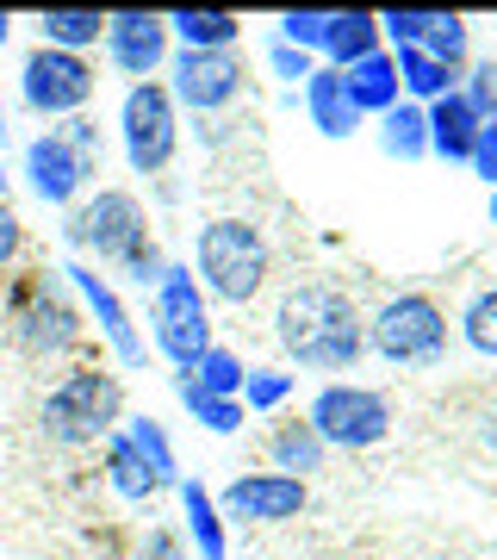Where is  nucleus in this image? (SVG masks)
<instances>
[{
    "label": "nucleus",
    "mask_w": 497,
    "mask_h": 560,
    "mask_svg": "<svg viewBox=\"0 0 497 560\" xmlns=\"http://www.w3.org/2000/svg\"><path fill=\"white\" fill-rule=\"evenodd\" d=\"M99 38H106V13L99 7H44L38 13V44H50V50L87 57V50H99Z\"/></svg>",
    "instance_id": "obj_21"
},
{
    "label": "nucleus",
    "mask_w": 497,
    "mask_h": 560,
    "mask_svg": "<svg viewBox=\"0 0 497 560\" xmlns=\"http://www.w3.org/2000/svg\"><path fill=\"white\" fill-rule=\"evenodd\" d=\"M311 69H318V57H305V50H293V44H280V38L268 44V75L305 88V81H311Z\"/></svg>",
    "instance_id": "obj_37"
},
{
    "label": "nucleus",
    "mask_w": 497,
    "mask_h": 560,
    "mask_svg": "<svg viewBox=\"0 0 497 560\" xmlns=\"http://www.w3.org/2000/svg\"><path fill=\"white\" fill-rule=\"evenodd\" d=\"M7 180L13 175H7V138H0V200H7Z\"/></svg>",
    "instance_id": "obj_43"
},
{
    "label": "nucleus",
    "mask_w": 497,
    "mask_h": 560,
    "mask_svg": "<svg viewBox=\"0 0 497 560\" xmlns=\"http://www.w3.org/2000/svg\"><path fill=\"white\" fill-rule=\"evenodd\" d=\"M305 499H311L305 480L261 467V474H237V480L224 486L218 511H224V523H256V529H268V523H293L305 511Z\"/></svg>",
    "instance_id": "obj_15"
},
{
    "label": "nucleus",
    "mask_w": 497,
    "mask_h": 560,
    "mask_svg": "<svg viewBox=\"0 0 497 560\" xmlns=\"http://www.w3.org/2000/svg\"><path fill=\"white\" fill-rule=\"evenodd\" d=\"M274 337L311 374H355V361L367 355V318L330 280H298V287L280 293Z\"/></svg>",
    "instance_id": "obj_2"
},
{
    "label": "nucleus",
    "mask_w": 497,
    "mask_h": 560,
    "mask_svg": "<svg viewBox=\"0 0 497 560\" xmlns=\"http://www.w3.org/2000/svg\"><path fill=\"white\" fill-rule=\"evenodd\" d=\"M342 88H348V106H355L360 119H379V113H392L404 94H398V62L392 50H374V57H360L355 69H342Z\"/></svg>",
    "instance_id": "obj_20"
},
{
    "label": "nucleus",
    "mask_w": 497,
    "mask_h": 560,
    "mask_svg": "<svg viewBox=\"0 0 497 560\" xmlns=\"http://www.w3.org/2000/svg\"><path fill=\"white\" fill-rule=\"evenodd\" d=\"M367 349L386 368H436L448 355V312L429 293H392L367 318Z\"/></svg>",
    "instance_id": "obj_7"
},
{
    "label": "nucleus",
    "mask_w": 497,
    "mask_h": 560,
    "mask_svg": "<svg viewBox=\"0 0 497 560\" xmlns=\"http://www.w3.org/2000/svg\"><path fill=\"white\" fill-rule=\"evenodd\" d=\"M175 499H180V536H187L193 560H230V523H224L218 499L199 480H180Z\"/></svg>",
    "instance_id": "obj_16"
},
{
    "label": "nucleus",
    "mask_w": 497,
    "mask_h": 560,
    "mask_svg": "<svg viewBox=\"0 0 497 560\" xmlns=\"http://www.w3.org/2000/svg\"><path fill=\"white\" fill-rule=\"evenodd\" d=\"M99 467H106V486H113V492H119L125 504H150V499L162 492V486H156V474L143 467V455H138V448H131V442L119 436V430H113V436L99 442Z\"/></svg>",
    "instance_id": "obj_25"
},
{
    "label": "nucleus",
    "mask_w": 497,
    "mask_h": 560,
    "mask_svg": "<svg viewBox=\"0 0 497 560\" xmlns=\"http://www.w3.org/2000/svg\"><path fill=\"white\" fill-rule=\"evenodd\" d=\"M131 560H193V548H187V536H180L175 523H150L138 536V555Z\"/></svg>",
    "instance_id": "obj_36"
},
{
    "label": "nucleus",
    "mask_w": 497,
    "mask_h": 560,
    "mask_svg": "<svg viewBox=\"0 0 497 560\" xmlns=\"http://www.w3.org/2000/svg\"><path fill=\"white\" fill-rule=\"evenodd\" d=\"M305 423L318 430L323 448H348V455H360V448H379V442L392 436L398 418H392V399H386L379 386L330 381V386H318V399H311Z\"/></svg>",
    "instance_id": "obj_10"
},
{
    "label": "nucleus",
    "mask_w": 497,
    "mask_h": 560,
    "mask_svg": "<svg viewBox=\"0 0 497 560\" xmlns=\"http://www.w3.org/2000/svg\"><path fill=\"white\" fill-rule=\"evenodd\" d=\"M460 101L478 113V125L497 119V57H478L460 69Z\"/></svg>",
    "instance_id": "obj_34"
},
{
    "label": "nucleus",
    "mask_w": 497,
    "mask_h": 560,
    "mask_svg": "<svg viewBox=\"0 0 497 560\" xmlns=\"http://www.w3.org/2000/svg\"><path fill=\"white\" fill-rule=\"evenodd\" d=\"M423 119H429V156L441 162H473V143H478V113L466 101H460V88L454 94H441L436 106H423Z\"/></svg>",
    "instance_id": "obj_18"
},
{
    "label": "nucleus",
    "mask_w": 497,
    "mask_h": 560,
    "mask_svg": "<svg viewBox=\"0 0 497 560\" xmlns=\"http://www.w3.org/2000/svg\"><path fill=\"white\" fill-rule=\"evenodd\" d=\"M379 150L392 162H423L429 156V119H423V106L398 101L392 113H379Z\"/></svg>",
    "instance_id": "obj_27"
},
{
    "label": "nucleus",
    "mask_w": 497,
    "mask_h": 560,
    "mask_svg": "<svg viewBox=\"0 0 497 560\" xmlns=\"http://www.w3.org/2000/svg\"><path fill=\"white\" fill-rule=\"evenodd\" d=\"M274 38L323 62V38H330V13H311V7H305V13H280V20H274Z\"/></svg>",
    "instance_id": "obj_33"
},
{
    "label": "nucleus",
    "mask_w": 497,
    "mask_h": 560,
    "mask_svg": "<svg viewBox=\"0 0 497 560\" xmlns=\"http://www.w3.org/2000/svg\"><path fill=\"white\" fill-rule=\"evenodd\" d=\"M180 405H187V418L199 423V430H212V436H237L242 423H249V411H242L237 399H205V393H193L187 381H175Z\"/></svg>",
    "instance_id": "obj_31"
},
{
    "label": "nucleus",
    "mask_w": 497,
    "mask_h": 560,
    "mask_svg": "<svg viewBox=\"0 0 497 560\" xmlns=\"http://www.w3.org/2000/svg\"><path fill=\"white\" fill-rule=\"evenodd\" d=\"M478 423H485V430H478V436H485V448H497V405H485V418H478Z\"/></svg>",
    "instance_id": "obj_41"
},
{
    "label": "nucleus",
    "mask_w": 497,
    "mask_h": 560,
    "mask_svg": "<svg viewBox=\"0 0 497 560\" xmlns=\"http://www.w3.org/2000/svg\"><path fill=\"white\" fill-rule=\"evenodd\" d=\"M81 560H131V555H125V548H119L113 536H99V541H94V548H87Z\"/></svg>",
    "instance_id": "obj_40"
},
{
    "label": "nucleus",
    "mask_w": 497,
    "mask_h": 560,
    "mask_svg": "<svg viewBox=\"0 0 497 560\" xmlns=\"http://www.w3.org/2000/svg\"><path fill=\"white\" fill-rule=\"evenodd\" d=\"M62 268V280H69V293H75V305H81V318H87V330H94L113 355H119V368H143V355H150V342H143V330H138V318H131V305H125V293L113 287V275H99L94 261H81V256H69V261H57Z\"/></svg>",
    "instance_id": "obj_12"
},
{
    "label": "nucleus",
    "mask_w": 497,
    "mask_h": 560,
    "mask_svg": "<svg viewBox=\"0 0 497 560\" xmlns=\"http://www.w3.org/2000/svg\"><path fill=\"white\" fill-rule=\"evenodd\" d=\"M274 275V249L261 237L256 219H237V212H224V219H205L193 237V280L205 300L218 305H249L261 300V287Z\"/></svg>",
    "instance_id": "obj_4"
},
{
    "label": "nucleus",
    "mask_w": 497,
    "mask_h": 560,
    "mask_svg": "<svg viewBox=\"0 0 497 560\" xmlns=\"http://www.w3.org/2000/svg\"><path fill=\"white\" fill-rule=\"evenodd\" d=\"M298 101H305V119L318 125L323 138H355L360 131V113L348 106V88H342V69H330V62H318L311 69V81L298 88Z\"/></svg>",
    "instance_id": "obj_17"
},
{
    "label": "nucleus",
    "mask_w": 497,
    "mask_h": 560,
    "mask_svg": "<svg viewBox=\"0 0 497 560\" xmlns=\"http://www.w3.org/2000/svg\"><path fill=\"white\" fill-rule=\"evenodd\" d=\"M286 399H293V374H286V368H249V374H242V393H237L242 411H261V418H274Z\"/></svg>",
    "instance_id": "obj_32"
},
{
    "label": "nucleus",
    "mask_w": 497,
    "mask_h": 560,
    "mask_svg": "<svg viewBox=\"0 0 497 560\" xmlns=\"http://www.w3.org/2000/svg\"><path fill=\"white\" fill-rule=\"evenodd\" d=\"M119 150H125V168L143 180H162L168 162L180 150V106L162 81H138L125 88L119 101Z\"/></svg>",
    "instance_id": "obj_8"
},
{
    "label": "nucleus",
    "mask_w": 497,
    "mask_h": 560,
    "mask_svg": "<svg viewBox=\"0 0 497 560\" xmlns=\"http://www.w3.org/2000/svg\"><path fill=\"white\" fill-rule=\"evenodd\" d=\"M99 57H106L113 75H125V88H138V81H162V69H168V57H175L168 20H162V13H143V7H119V13H106Z\"/></svg>",
    "instance_id": "obj_14"
},
{
    "label": "nucleus",
    "mask_w": 497,
    "mask_h": 560,
    "mask_svg": "<svg viewBox=\"0 0 497 560\" xmlns=\"http://www.w3.org/2000/svg\"><path fill=\"white\" fill-rule=\"evenodd\" d=\"M150 206L131 194V187H94L87 200L62 219V243L75 249L81 261H94L106 275L131 280L143 293H156V280L168 275V256H162L156 231H150Z\"/></svg>",
    "instance_id": "obj_1"
},
{
    "label": "nucleus",
    "mask_w": 497,
    "mask_h": 560,
    "mask_svg": "<svg viewBox=\"0 0 497 560\" xmlns=\"http://www.w3.org/2000/svg\"><path fill=\"white\" fill-rule=\"evenodd\" d=\"M13 44V13H0V50Z\"/></svg>",
    "instance_id": "obj_42"
},
{
    "label": "nucleus",
    "mask_w": 497,
    "mask_h": 560,
    "mask_svg": "<svg viewBox=\"0 0 497 560\" xmlns=\"http://www.w3.org/2000/svg\"><path fill=\"white\" fill-rule=\"evenodd\" d=\"M7 337L32 361H62L94 337L75 293H69V280H62V268H20L7 280Z\"/></svg>",
    "instance_id": "obj_3"
},
{
    "label": "nucleus",
    "mask_w": 497,
    "mask_h": 560,
    "mask_svg": "<svg viewBox=\"0 0 497 560\" xmlns=\"http://www.w3.org/2000/svg\"><path fill=\"white\" fill-rule=\"evenodd\" d=\"M119 423H125V381L99 361L62 368V381L38 405V430L57 448H99Z\"/></svg>",
    "instance_id": "obj_5"
},
{
    "label": "nucleus",
    "mask_w": 497,
    "mask_h": 560,
    "mask_svg": "<svg viewBox=\"0 0 497 560\" xmlns=\"http://www.w3.org/2000/svg\"><path fill=\"white\" fill-rule=\"evenodd\" d=\"M20 180H25V194L38 206H57V212H75L87 194H94V180L99 168L87 156H81L75 143L62 138L57 125L50 131H38V138L20 150Z\"/></svg>",
    "instance_id": "obj_13"
},
{
    "label": "nucleus",
    "mask_w": 497,
    "mask_h": 560,
    "mask_svg": "<svg viewBox=\"0 0 497 560\" xmlns=\"http://www.w3.org/2000/svg\"><path fill=\"white\" fill-rule=\"evenodd\" d=\"M485 187H497V119L492 125H478V143H473V162H466Z\"/></svg>",
    "instance_id": "obj_39"
},
{
    "label": "nucleus",
    "mask_w": 497,
    "mask_h": 560,
    "mask_svg": "<svg viewBox=\"0 0 497 560\" xmlns=\"http://www.w3.org/2000/svg\"><path fill=\"white\" fill-rule=\"evenodd\" d=\"M323 448L318 430L305 418H280L274 430H268V460H274V474H293V480H311V474H323Z\"/></svg>",
    "instance_id": "obj_22"
},
{
    "label": "nucleus",
    "mask_w": 497,
    "mask_h": 560,
    "mask_svg": "<svg viewBox=\"0 0 497 560\" xmlns=\"http://www.w3.org/2000/svg\"><path fill=\"white\" fill-rule=\"evenodd\" d=\"M242 374H249V368H242L237 349L212 342V349H205V355H199L187 374H175V381H187L193 393H205V399H237V393H242Z\"/></svg>",
    "instance_id": "obj_28"
},
{
    "label": "nucleus",
    "mask_w": 497,
    "mask_h": 560,
    "mask_svg": "<svg viewBox=\"0 0 497 560\" xmlns=\"http://www.w3.org/2000/svg\"><path fill=\"white\" fill-rule=\"evenodd\" d=\"M460 337H466L473 355L497 361V287H478L473 300L460 305Z\"/></svg>",
    "instance_id": "obj_30"
},
{
    "label": "nucleus",
    "mask_w": 497,
    "mask_h": 560,
    "mask_svg": "<svg viewBox=\"0 0 497 560\" xmlns=\"http://www.w3.org/2000/svg\"><path fill=\"white\" fill-rule=\"evenodd\" d=\"M492 224H497V187H492Z\"/></svg>",
    "instance_id": "obj_44"
},
{
    "label": "nucleus",
    "mask_w": 497,
    "mask_h": 560,
    "mask_svg": "<svg viewBox=\"0 0 497 560\" xmlns=\"http://www.w3.org/2000/svg\"><path fill=\"white\" fill-rule=\"evenodd\" d=\"M162 20H168L175 50H237L242 44V20L224 13V7H175Z\"/></svg>",
    "instance_id": "obj_19"
},
{
    "label": "nucleus",
    "mask_w": 497,
    "mask_h": 560,
    "mask_svg": "<svg viewBox=\"0 0 497 560\" xmlns=\"http://www.w3.org/2000/svg\"><path fill=\"white\" fill-rule=\"evenodd\" d=\"M374 50H386L379 44V13H330V38H323V62L330 69H355Z\"/></svg>",
    "instance_id": "obj_26"
},
{
    "label": "nucleus",
    "mask_w": 497,
    "mask_h": 560,
    "mask_svg": "<svg viewBox=\"0 0 497 560\" xmlns=\"http://www.w3.org/2000/svg\"><path fill=\"white\" fill-rule=\"evenodd\" d=\"M417 50H429L448 69H466L473 62V25L460 20V13H429V32H423Z\"/></svg>",
    "instance_id": "obj_29"
},
{
    "label": "nucleus",
    "mask_w": 497,
    "mask_h": 560,
    "mask_svg": "<svg viewBox=\"0 0 497 560\" xmlns=\"http://www.w3.org/2000/svg\"><path fill=\"white\" fill-rule=\"evenodd\" d=\"M162 88L175 94L180 113L224 119V113L249 94V62H242L237 50H175L168 69H162Z\"/></svg>",
    "instance_id": "obj_11"
},
{
    "label": "nucleus",
    "mask_w": 497,
    "mask_h": 560,
    "mask_svg": "<svg viewBox=\"0 0 497 560\" xmlns=\"http://www.w3.org/2000/svg\"><path fill=\"white\" fill-rule=\"evenodd\" d=\"M20 106L32 119H81L99 94V69L94 57H69V50H50V44H32L20 62Z\"/></svg>",
    "instance_id": "obj_9"
},
{
    "label": "nucleus",
    "mask_w": 497,
    "mask_h": 560,
    "mask_svg": "<svg viewBox=\"0 0 497 560\" xmlns=\"http://www.w3.org/2000/svg\"><path fill=\"white\" fill-rule=\"evenodd\" d=\"M212 342H218L212 337V300L199 293L193 268L168 261V275H162L156 293H150V349H156L175 374H187Z\"/></svg>",
    "instance_id": "obj_6"
},
{
    "label": "nucleus",
    "mask_w": 497,
    "mask_h": 560,
    "mask_svg": "<svg viewBox=\"0 0 497 560\" xmlns=\"http://www.w3.org/2000/svg\"><path fill=\"white\" fill-rule=\"evenodd\" d=\"M392 62H398V94H404L411 106H436L441 94L460 88V69L436 62L429 50H392Z\"/></svg>",
    "instance_id": "obj_24"
},
{
    "label": "nucleus",
    "mask_w": 497,
    "mask_h": 560,
    "mask_svg": "<svg viewBox=\"0 0 497 560\" xmlns=\"http://www.w3.org/2000/svg\"><path fill=\"white\" fill-rule=\"evenodd\" d=\"M57 131H62V138H69V143H75L81 156L94 162V168H99V162H106V138H99V119H94V113H81V119H62Z\"/></svg>",
    "instance_id": "obj_38"
},
{
    "label": "nucleus",
    "mask_w": 497,
    "mask_h": 560,
    "mask_svg": "<svg viewBox=\"0 0 497 560\" xmlns=\"http://www.w3.org/2000/svg\"><path fill=\"white\" fill-rule=\"evenodd\" d=\"M25 261V219L13 212V200H0V287L20 275Z\"/></svg>",
    "instance_id": "obj_35"
},
{
    "label": "nucleus",
    "mask_w": 497,
    "mask_h": 560,
    "mask_svg": "<svg viewBox=\"0 0 497 560\" xmlns=\"http://www.w3.org/2000/svg\"><path fill=\"white\" fill-rule=\"evenodd\" d=\"M119 436H125V442H131V448L143 455V467L156 474V486H162V492H175V486L187 480V474H180V455H175V436H168V430H162V423L150 418V411H125Z\"/></svg>",
    "instance_id": "obj_23"
}]
</instances>
